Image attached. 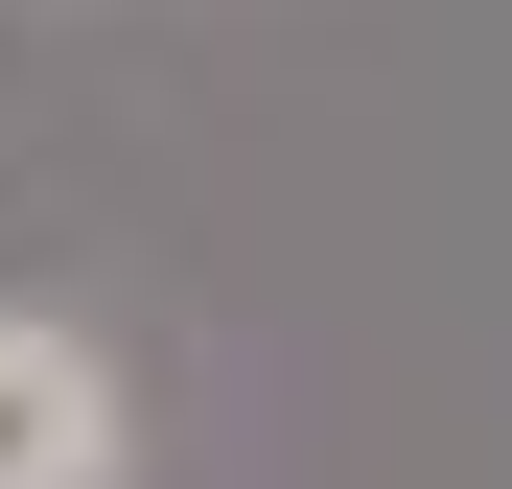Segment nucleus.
I'll use <instances>...</instances> for the list:
<instances>
[{
    "instance_id": "1",
    "label": "nucleus",
    "mask_w": 512,
    "mask_h": 489,
    "mask_svg": "<svg viewBox=\"0 0 512 489\" xmlns=\"http://www.w3.org/2000/svg\"><path fill=\"white\" fill-rule=\"evenodd\" d=\"M140 420H117V373H94V326H47V303H0V489H117Z\"/></svg>"
}]
</instances>
